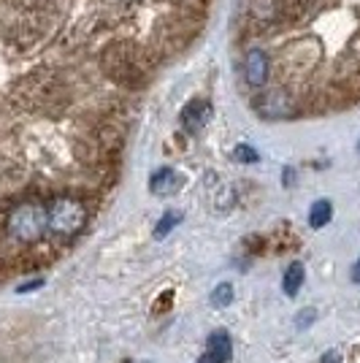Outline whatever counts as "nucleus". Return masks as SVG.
I'll use <instances>...</instances> for the list:
<instances>
[{
  "mask_svg": "<svg viewBox=\"0 0 360 363\" xmlns=\"http://www.w3.org/2000/svg\"><path fill=\"white\" fill-rule=\"evenodd\" d=\"M320 363H342V352L339 350H328V352H322Z\"/></svg>",
  "mask_w": 360,
  "mask_h": 363,
  "instance_id": "14",
  "label": "nucleus"
},
{
  "mask_svg": "<svg viewBox=\"0 0 360 363\" xmlns=\"http://www.w3.org/2000/svg\"><path fill=\"white\" fill-rule=\"evenodd\" d=\"M171 301H174V293H171V290H168V293H160V301H157V306H154V312H160V309H168V306H171Z\"/></svg>",
  "mask_w": 360,
  "mask_h": 363,
  "instance_id": "15",
  "label": "nucleus"
},
{
  "mask_svg": "<svg viewBox=\"0 0 360 363\" xmlns=\"http://www.w3.org/2000/svg\"><path fill=\"white\" fill-rule=\"evenodd\" d=\"M233 157L241 160V163H255L257 160V152L252 147H247V144H239L236 150H233Z\"/></svg>",
  "mask_w": 360,
  "mask_h": 363,
  "instance_id": "12",
  "label": "nucleus"
},
{
  "mask_svg": "<svg viewBox=\"0 0 360 363\" xmlns=\"http://www.w3.org/2000/svg\"><path fill=\"white\" fill-rule=\"evenodd\" d=\"M206 352H209V355H214L220 363H230V358H233V342H230V333H227V331L209 333Z\"/></svg>",
  "mask_w": 360,
  "mask_h": 363,
  "instance_id": "6",
  "label": "nucleus"
},
{
  "mask_svg": "<svg viewBox=\"0 0 360 363\" xmlns=\"http://www.w3.org/2000/svg\"><path fill=\"white\" fill-rule=\"evenodd\" d=\"M198 363H220V361H217V358H214V355H209V352H203V355H201V358H198Z\"/></svg>",
  "mask_w": 360,
  "mask_h": 363,
  "instance_id": "16",
  "label": "nucleus"
},
{
  "mask_svg": "<svg viewBox=\"0 0 360 363\" xmlns=\"http://www.w3.org/2000/svg\"><path fill=\"white\" fill-rule=\"evenodd\" d=\"M181 223V214L179 212H165L160 220H157V225H154V239H165L174 228Z\"/></svg>",
  "mask_w": 360,
  "mask_h": 363,
  "instance_id": "10",
  "label": "nucleus"
},
{
  "mask_svg": "<svg viewBox=\"0 0 360 363\" xmlns=\"http://www.w3.org/2000/svg\"><path fill=\"white\" fill-rule=\"evenodd\" d=\"M352 282H358V285H360V260L352 266Z\"/></svg>",
  "mask_w": 360,
  "mask_h": 363,
  "instance_id": "17",
  "label": "nucleus"
},
{
  "mask_svg": "<svg viewBox=\"0 0 360 363\" xmlns=\"http://www.w3.org/2000/svg\"><path fill=\"white\" fill-rule=\"evenodd\" d=\"M150 190L154 196H174V193H179L181 190V177L174 171V168H160L157 174H152L150 179Z\"/></svg>",
  "mask_w": 360,
  "mask_h": 363,
  "instance_id": "5",
  "label": "nucleus"
},
{
  "mask_svg": "<svg viewBox=\"0 0 360 363\" xmlns=\"http://www.w3.org/2000/svg\"><path fill=\"white\" fill-rule=\"evenodd\" d=\"M315 323H317V309H312V306L300 309L298 315H296V328H298V331H306V328L315 325Z\"/></svg>",
  "mask_w": 360,
  "mask_h": 363,
  "instance_id": "11",
  "label": "nucleus"
},
{
  "mask_svg": "<svg viewBox=\"0 0 360 363\" xmlns=\"http://www.w3.org/2000/svg\"><path fill=\"white\" fill-rule=\"evenodd\" d=\"M330 217H333V206H330V201H317L315 206H312V212H309V225L325 228L330 223Z\"/></svg>",
  "mask_w": 360,
  "mask_h": 363,
  "instance_id": "8",
  "label": "nucleus"
},
{
  "mask_svg": "<svg viewBox=\"0 0 360 363\" xmlns=\"http://www.w3.org/2000/svg\"><path fill=\"white\" fill-rule=\"evenodd\" d=\"M211 117V104L209 101H203V98H196V101H190L187 106L181 108V125H184V130L187 133H198Z\"/></svg>",
  "mask_w": 360,
  "mask_h": 363,
  "instance_id": "4",
  "label": "nucleus"
},
{
  "mask_svg": "<svg viewBox=\"0 0 360 363\" xmlns=\"http://www.w3.org/2000/svg\"><path fill=\"white\" fill-rule=\"evenodd\" d=\"M306 279V272H303V263H290L285 272V279H282V290L287 296H296Z\"/></svg>",
  "mask_w": 360,
  "mask_h": 363,
  "instance_id": "7",
  "label": "nucleus"
},
{
  "mask_svg": "<svg viewBox=\"0 0 360 363\" xmlns=\"http://www.w3.org/2000/svg\"><path fill=\"white\" fill-rule=\"evenodd\" d=\"M44 285V279H30V282H22L19 288H16V293H30V290H38Z\"/></svg>",
  "mask_w": 360,
  "mask_h": 363,
  "instance_id": "13",
  "label": "nucleus"
},
{
  "mask_svg": "<svg viewBox=\"0 0 360 363\" xmlns=\"http://www.w3.org/2000/svg\"><path fill=\"white\" fill-rule=\"evenodd\" d=\"M209 303L214 306V309H225V306H230V303H233V285H230V282H220L217 288L211 290Z\"/></svg>",
  "mask_w": 360,
  "mask_h": 363,
  "instance_id": "9",
  "label": "nucleus"
},
{
  "mask_svg": "<svg viewBox=\"0 0 360 363\" xmlns=\"http://www.w3.org/2000/svg\"><path fill=\"white\" fill-rule=\"evenodd\" d=\"M244 79L252 90H263L271 82V60L266 49L260 46H249L244 52Z\"/></svg>",
  "mask_w": 360,
  "mask_h": 363,
  "instance_id": "3",
  "label": "nucleus"
},
{
  "mask_svg": "<svg viewBox=\"0 0 360 363\" xmlns=\"http://www.w3.org/2000/svg\"><path fill=\"white\" fill-rule=\"evenodd\" d=\"M6 228H9V236L19 244L41 242L44 233L49 230V223H46V203H38V201L16 203L14 209L9 212Z\"/></svg>",
  "mask_w": 360,
  "mask_h": 363,
  "instance_id": "2",
  "label": "nucleus"
},
{
  "mask_svg": "<svg viewBox=\"0 0 360 363\" xmlns=\"http://www.w3.org/2000/svg\"><path fill=\"white\" fill-rule=\"evenodd\" d=\"M90 220V209L81 198L74 196H57L46 203V223H49V230L55 236H76L79 230H84Z\"/></svg>",
  "mask_w": 360,
  "mask_h": 363,
  "instance_id": "1",
  "label": "nucleus"
}]
</instances>
